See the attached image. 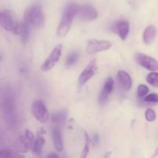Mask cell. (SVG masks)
Listing matches in <instances>:
<instances>
[{"label": "cell", "instance_id": "obj_12", "mask_svg": "<svg viewBox=\"0 0 158 158\" xmlns=\"http://www.w3.org/2000/svg\"><path fill=\"white\" fill-rule=\"evenodd\" d=\"M118 80L120 82V84L125 90H129L132 86V79L131 76L125 71H119Z\"/></svg>", "mask_w": 158, "mask_h": 158}, {"label": "cell", "instance_id": "obj_16", "mask_svg": "<svg viewBox=\"0 0 158 158\" xmlns=\"http://www.w3.org/2000/svg\"><path fill=\"white\" fill-rule=\"evenodd\" d=\"M45 143V139L43 137H39L33 145V152L35 154L40 155Z\"/></svg>", "mask_w": 158, "mask_h": 158}, {"label": "cell", "instance_id": "obj_7", "mask_svg": "<svg viewBox=\"0 0 158 158\" xmlns=\"http://www.w3.org/2000/svg\"><path fill=\"white\" fill-rule=\"evenodd\" d=\"M32 111L34 117L40 123H46L49 119V113L44 103L41 100H36L34 102L32 106Z\"/></svg>", "mask_w": 158, "mask_h": 158}, {"label": "cell", "instance_id": "obj_13", "mask_svg": "<svg viewBox=\"0 0 158 158\" xmlns=\"http://www.w3.org/2000/svg\"><path fill=\"white\" fill-rule=\"evenodd\" d=\"M32 25L26 19H23V23L21 24V40L23 44H26L30 35V28Z\"/></svg>", "mask_w": 158, "mask_h": 158}, {"label": "cell", "instance_id": "obj_29", "mask_svg": "<svg viewBox=\"0 0 158 158\" xmlns=\"http://www.w3.org/2000/svg\"><path fill=\"white\" fill-rule=\"evenodd\" d=\"M2 61V56H1V54H0V62Z\"/></svg>", "mask_w": 158, "mask_h": 158}, {"label": "cell", "instance_id": "obj_23", "mask_svg": "<svg viewBox=\"0 0 158 158\" xmlns=\"http://www.w3.org/2000/svg\"><path fill=\"white\" fill-rule=\"evenodd\" d=\"M148 91H149V89L146 85L140 84L137 89V95L140 97H146L147 94H148Z\"/></svg>", "mask_w": 158, "mask_h": 158}, {"label": "cell", "instance_id": "obj_1", "mask_svg": "<svg viewBox=\"0 0 158 158\" xmlns=\"http://www.w3.org/2000/svg\"><path fill=\"white\" fill-rule=\"evenodd\" d=\"M78 9L79 6L76 3H69L67 5L57 29L56 35L58 38H63L67 35L73 24V20L78 13Z\"/></svg>", "mask_w": 158, "mask_h": 158}, {"label": "cell", "instance_id": "obj_24", "mask_svg": "<svg viewBox=\"0 0 158 158\" xmlns=\"http://www.w3.org/2000/svg\"><path fill=\"white\" fill-rule=\"evenodd\" d=\"M23 137H25L26 141H27L28 143H29V144L31 146V145L32 144V143H33V140H34L33 133H32L31 131H29V130H26Z\"/></svg>", "mask_w": 158, "mask_h": 158}, {"label": "cell", "instance_id": "obj_9", "mask_svg": "<svg viewBox=\"0 0 158 158\" xmlns=\"http://www.w3.org/2000/svg\"><path fill=\"white\" fill-rule=\"evenodd\" d=\"M112 30L120 37L122 40H126L130 31V25L127 20H120L113 25Z\"/></svg>", "mask_w": 158, "mask_h": 158}, {"label": "cell", "instance_id": "obj_25", "mask_svg": "<svg viewBox=\"0 0 158 158\" xmlns=\"http://www.w3.org/2000/svg\"><path fill=\"white\" fill-rule=\"evenodd\" d=\"M144 101L148 103H158V94H151L146 96L144 98Z\"/></svg>", "mask_w": 158, "mask_h": 158}, {"label": "cell", "instance_id": "obj_19", "mask_svg": "<svg viewBox=\"0 0 158 158\" xmlns=\"http://www.w3.org/2000/svg\"><path fill=\"white\" fill-rule=\"evenodd\" d=\"M85 144H84V148L83 150V153H82L81 157L85 158L88 156L89 152V149H90V145H91V141L90 138H89L88 134L85 133Z\"/></svg>", "mask_w": 158, "mask_h": 158}, {"label": "cell", "instance_id": "obj_14", "mask_svg": "<svg viewBox=\"0 0 158 158\" xmlns=\"http://www.w3.org/2000/svg\"><path fill=\"white\" fill-rule=\"evenodd\" d=\"M156 35H157V29L155 26L152 25L148 26L143 32V42L146 44H150L154 41V39L156 38Z\"/></svg>", "mask_w": 158, "mask_h": 158}, {"label": "cell", "instance_id": "obj_26", "mask_svg": "<svg viewBox=\"0 0 158 158\" xmlns=\"http://www.w3.org/2000/svg\"><path fill=\"white\" fill-rule=\"evenodd\" d=\"M99 140H100V137H99L98 134H95L93 137V142L94 144H97L99 143Z\"/></svg>", "mask_w": 158, "mask_h": 158}, {"label": "cell", "instance_id": "obj_3", "mask_svg": "<svg viewBox=\"0 0 158 158\" xmlns=\"http://www.w3.org/2000/svg\"><path fill=\"white\" fill-rule=\"evenodd\" d=\"M24 19H27L32 27L35 29L41 27L44 23V16L39 5H35L29 8L25 12Z\"/></svg>", "mask_w": 158, "mask_h": 158}, {"label": "cell", "instance_id": "obj_18", "mask_svg": "<svg viewBox=\"0 0 158 158\" xmlns=\"http://www.w3.org/2000/svg\"><path fill=\"white\" fill-rule=\"evenodd\" d=\"M67 112L66 110H62L58 112L57 114H54L52 117V121L56 123H61L66 120Z\"/></svg>", "mask_w": 158, "mask_h": 158}, {"label": "cell", "instance_id": "obj_15", "mask_svg": "<svg viewBox=\"0 0 158 158\" xmlns=\"http://www.w3.org/2000/svg\"><path fill=\"white\" fill-rule=\"evenodd\" d=\"M52 139H53V144L56 151H62L63 150V138H62L61 133L58 127H54L52 129Z\"/></svg>", "mask_w": 158, "mask_h": 158}, {"label": "cell", "instance_id": "obj_11", "mask_svg": "<svg viewBox=\"0 0 158 158\" xmlns=\"http://www.w3.org/2000/svg\"><path fill=\"white\" fill-rule=\"evenodd\" d=\"M114 80H113L111 77H109L107 80H106L103 86V89H102L101 93L99 96V103L100 104H104L107 100L108 97H109L110 94H111L112 90L114 89Z\"/></svg>", "mask_w": 158, "mask_h": 158}, {"label": "cell", "instance_id": "obj_27", "mask_svg": "<svg viewBox=\"0 0 158 158\" xmlns=\"http://www.w3.org/2000/svg\"><path fill=\"white\" fill-rule=\"evenodd\" d=\"M157 156H158V148H157V150L155 151V153H154V154L152 156V157H157Z\"/></svg>", "mask_w": 158, "mask_h": 158}, {"label": "cell", "instance_id": "obj_2", "mask_svg": "<svg viewBox=\"0 0 158 158\" xmlns=\"http://www.w3.org/2000/svg\"><path fill=\"white\" fill-rule=\"evenodd\" d=\"M0 26L15 35H19L21 32V24L19 23L15 14L11 10L0 11Z\"/></svg>", "mask_w": 158, "mask_h": 158}, {"label": "cell", "instance_id": "obj_8", "mask_svg": "<svg viewBox=\"0 0 158 158\" xmlns=\"http://www.w3.org/2000/svg\"><path fill=\"white\" fill-rule=\"evenodd\" d=\"M79 17L85 21H93L97 18V10L93 6L89 5H83V6H79L78 13Z\"/></svg>", "mask_w": 158, "mask_h": 158}, {"label": "cell", "instance_id": "obj_21", "mask_svg": "<svg viewBox=\"0 0 158 158\" xmlns=\"http://www.w3.org/2000/svg\"><path fill=\"white\" fill-rule=\"evenodd\" d=\"M79 55L77 52H72L70 55H69V56L67 57V60H66V66L68 67L69 66H72L73 65L77 63V61L78 60Z\"/></svg>", "mask_w": 158, "mask_h": 158}, {"label": "cell", "instance_id": "obj_20", "mask_svg": "<svg viewBox=\"0 0 158 158\" xmlns=\"http://www.w3.org/2000/svg\"><path fill=\"white\" fill-rule=\"evenodd\" d=\"M0 157H23V156L9 149H3L0 151Z\"/></svg>", "mask_w": 158, "mask_h": 158}, {"label": "cell", "instance_id": "obj_10", "mask_svg": "<svg viewBox=\"0 0 158 158\" xmlns=\"http://www.w3.org/2000/svg\"><path fill=\"white\" fill-rule=\"evenodd\" d=\"M97 70V66L96 63V60H93L89 64L87 65L86 68L83 69L82 73L80 74L79 77V82L81 85L85 84L88 80H90L92 77H94Z\"/></svg>", "mask_w": 158, "mask_h": 158}, {"label": "cell", "instance_id": "obj_22", "mask_svg": "<svg viewBox=\"0 0 158 158\" xmlns=\"http://www.w3.org/2000/svg\"><path fill=\"white\" fill-rule=\"evenodd\" d=\"M145 118L148 122H153L156 119V113L154 110L148 109L145 112Z\"/></svg>", "mask_w": 158, "mask_h": 158}, {"label": "cell", "instance_id": "obj_28", "mask_svg": "<svg viewBox=\"0 0 158 158\" xmlns=\"http://www.w3.org/2000/svg\"><path fill=\"white\" fill-rule=\"evenodd\" d=\"M48 157H58V156L56 154H50V155L48 156Z\"/></svg>", "mask_w": 158, "mask_h": 158}, {"label": "cell", "instance_id": "obj_6", "mask_svg": "<svg viewBox=\"0 0 158 158\" xmlns=\"http://www.w3.org/2000/svg\"><path fill=\"white\" fill-rule=\"evenodd\" d=\"M62 53V45H57L50 53L49 56L46 60V61L42 64L41 69L43 71H48L52 69L58 63Z\"/></svg>", "mask_w": 158, "mask_h": 158}, {"label": "cell", "instance_id": "obj_5", "mask_svg": "<svg viewBox=\"0 0 158 158\" xmlns=\"http://www.w3.org/2000/svg\"><path fill=\"white\" fill-rule=\"evenodd\" d=\"M135 58L137 63L148 70L151 71V72L158 70V61L153 57L146 54L138 52L136 54Z\"/></svg>", "mask_w": 158, "mask_h": 158}, {"label": "cell", "instance_id": "obj_4", "mask_svg": "<svg viewBox=\"0 0 158 158\" xmlns=\"http://www.w3.org/2000/svg\"><path fill=\"white\" fill-rule=\"evenodd\" d=\"M111 43L108 40H89L86 43V52L88 54H95L99 52L108 50L111 48Z\"/></svg>", "mask_w": 158, "mask_h": 158}, {"label": "cell", "instance_id": "obj_17", "mask_svg": "<svg viewBox=\"0 0 158 158\" xmlns=\"http://www.w3.org/2000/svg\"><path fill=\"white\" fill-rule=\"evenodd\" d=\"M147 81L151 86L158 87V73L155 71L150 73L147 77Z\"/></svg>", "mask_w": 158, "mask_h": 158}]
</instances>
